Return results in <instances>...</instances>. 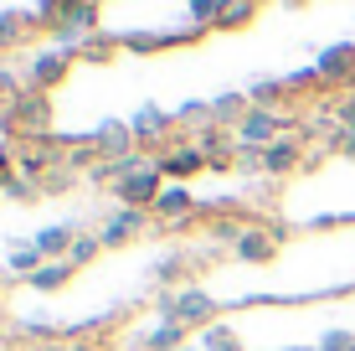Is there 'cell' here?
Listing matches in <instances>:
<instances>
[{"mask_svg":"<svg viewBox=\"0 0 355 351\" xmlns=\"http://www.w3.org/2000/svg\"><path fill=\"white\" fill-rule=\"evenodd\" d=\"M186 325H180V320H160V331H150V336H144V351H180V346H186Z\"/></svg>","mask_w":355,"mask_h":351,"instance_id":"obj_21","label":"cell"},{"mask_svg":"<svg viewBox=\"0 0 355 351\" xmlns=\"http://www.w3.org/2000/svg\"><path fill=\"white\" fill-rule=\"evenodd\" d=\"M288 93H320L324 88V78H320V67H299V72H288Z\"/></svg>","mask_w":355,"mask_h":351,"instance_id":"obj_29","label":"cell"},{"mask_svg":"<svg viewBox=\"0 0 355 351\" xmlns=\"http://www.w3.org/2000/svg\"><path fill=\"white\" fill-rule=\"evenodd\" d=\"M78 6H83V0H36V10H31V16H36V26L52 36L57 26H67V16H72Z\"/></svg>","mask_w":355,"mask_h":351,"instance_id":"obj_16","label":"cell"},{"mask_svg":"<svg viewBox=\"0 0 355 351\" xmlns=\"http://www.w3.org/2000/svg\"><path fill=\"white\" fill-rule=\"evenodd\" d=\"M284 99H288V83H284V78H258V83L248 88V104H252V108H278Z\"/></svg>","mask_w":355,"mask_h":351,"instance_id":"obj_20","label":"cell"},{"mask_svg":"<svg viewBox=\"0 0 355 351\" xmlns=\"http://www.w3.org/2000/svg\"><path fill=\"white\" fill-rule=\"evenodd\" d=\"M150 227H155V212H144V207H119V212H108V222L98 227V238H103V248H119V243H129V238L150 233Z\"/></svg>","mask_w":355,"mask_h":351,"instance_id":"obj_6","label":"cell"},{"mask_svg":"<svg viewBox=\"0 0 355 351\" xmlns=\"http://www.w3.org/2000/svg\"><path fill=\"white\" fill-rule=\"evenodd\" d=\"M216 10H222V0H186V21L201 26V31L216 26Z\"/></svg>","mask_w":355,"mask_h":351,"instance_id":"obj_26","label":"cell"},{"mask_svg":"<svg viewBox=\"0 0 355 351\" xmlns=\"http://www.w3.org/2000/svg\"><path fill=\"white\" fill-rule=\"evenodd\" d=\"M248 108H252V104H248V93H222V99H211V119H216L222 129H237Z\"/></svg>","mask_w":355,"mask_h":351,"instance_id":"obj_18","label":"cell"},{"mask_svg":"<svg viewBox=\"0 0 355 351\" xmlns=\"http://www.w3.org/2000/svg\"><path fill=\"white\" fill-rule=\"evenodd\" d=\"M0 341H6V331H0Z\"/></svg>","mask_w":355,"mask_h":351,"instance_id":"obj_37","label":"cell"},{"mask_svg":"<svg viewBox=\"0 0 355 351\" xmlns=\"http://www.w3.org/2000/svg\"><path fill=\"white\" fill-rule=\"evenodd\" d=\"M0 197H6V202H36V197H42V181H36V176H21V171H10L6 181H0Z\"/></svg>","mask_w":355,"mask_h":351,"instance_id":"obj_22","label":"cell"},{"mask_svg":"<svg viewBox=\"0 0 355 351\" xmlns=\"http://www.w3.org/2000/svg\"><path fill=\"white\" fill-rule=\"evenodd\" d=\"M278 6H299V0H278Z\"/></svg>","mask_w":355,"mask_h":351,"instance_id":"obj_35","label":"cell"},{"mask_svg":"<svg viewBox=\"0 0 355 351\" xmlns=\"http://www.w3.org/2000/svg\"><path fill=\"white\" fill-rule=\"evenodd\" d=\"M98 253H103V238H98V233H78V243H72L67 263H72V269H78V263H93Z\"/></svg>","mask_w":355,"mask_h":351,"instance_id":"obj_27","label":"cell"},{"mask_svg":"<svg viewBox=\"0 0 355 351\" xmlns=\"http://www.w3.org/2000/svg\"><path fill=\"white\" fill-rule=\"evenodd\" d=\"M201 351H242V341H237V331H232V325H206L201 331Z\"/></svg>","mask_w":355,"mask_h":351,"instance_id":"obj_24","label":"cell"},{"mask_svg":"<svg viewBox=\"0 0 355 351\" xmlns=\"http://www.w3.org/2000/svg\"><path fill=\"white\" fill-rule=\"evenodd\" d=\"M42 263H46V253L36 248V243H16V253L6 259V269H10V274H26V279H31V274L42 269Z\"/></svg>","mask_w":355,"mask_h":351,"instance_id":"obj_23","label":"cell"},{"mask_svg":"<svg viewBox=\"0 0 355 351\" xmlns=\"http://www.w3.org/2000/svg\"><path fill=\"white\" fill-rule=\"evenodd\" d=\"M320 78H324V88H350L355 83V47L350 42H335V47H324L320 52Z\"/></svg>","mask_w":355,"mask_h":351,"instance_id":"obj_9","label":"cell"},{"mask_svg":"<svg viewBox=\"0 0 355 351\" xmlns=\"http://www.w3.org/2000/svg\"><path fill=\"white\" fill-rule=\"evenodd\" d=\"M284 233H288V227L284 222H273V227H248V233H242V243L237 248H232V253H237V259L242 263H273L278 259V243H284Z\"/></svg>","mask_w":355,"mask_h":351,"instance_id":"obj_8","label":"cell"},{"mask_svg":"<svg viewBox=\"0 0 355 351\" xmlns=\"http://www.w3.org/2000/svg\"><path fill=\"white\" fill-rule=\"evenodd\" d=\"M78 57L62 52V47H46V52H36L31 63H26V88H42V93H52V88H62L67 83V72Z\"/></svg>","mask_w":355,"mask_h":351,"instance_id":"obj_4","label":"cell"},{"mask_svg":"<svg viewBox=\"0 0 355 351\" xmlns=\"http://www.w3.org/2000/svg\"><path fill=\"white\" fill-rule=\"evenodd\" d=\"M180 351H201V346H180Z\"/></svg>","mask_w":355,"mask_h":351,"instance_id":"obj_36","label":"cell"},{"mask_svg":"<svg viewBox=\"0 0 355 351\" xmlns=\"http://www.w3.org/2000/svg\"><path fill=\"white\" fill-rule=\"evenodd\" d=\"M119 52H124V36H108V31L98 36V31H93L88 42H83V52H78V57H83V63H114Z\"/></svg>","mask_w":355,"mask_h":351,"instance_id":"obj_19","label":"cell"},{"mask_svg":"<svg viewBox=\"0 0 355 351\" xmlns=\"http://www.w3.org/2000/svg\"><path fill=\"white\" fill-rule=\"evenodd\" d=\"M160 176L170 181V186H186V181L206 176V155L196 150L191 140L186 145H165V150H160Z\"/></svg>","mask_w":355,"mask_h":351,"instance_id":"obj_5","label":"cell"},{"mask_svg":"<svg viewBox=\"0 0 355 351\" xmlns=\"http://www.w3.org/2000/svg\"><path fill=\"white\" fill-rule=\"evenodd\" d=\"M206 233H211L216 243H232V248H237V243H242V233H248V227H242L237 217H211V222H206Z\"/></svg>","mask_w":355,"mask_h":351,"instance_id":"obj_28","label":"cell"},{"mask_svg":"<svg viewBox=\"0 0 355 351\" xmlns=\"http://www.w3.org/2000/svg\"><path fill=\"white\" fill-rule=\"evenodd\" d=\"M201 217V202L191 197V186H165L160 202H155V222H165L170 233H180L186 222H196Z\"/></svg>","mask_w":355,"mask_h":351,"instance_id":"obj_7","label":"cell"},{"mask_svg":"<svg viewBox=\"0 0 355 351\" xmlns=\"http://www.w3.org/2000/svg\"><path fill=\"white\" fill-rule=\"evenodd\" d=\"M252 16H258V0H222L211 31H242V26H252Z\"/></svg>","mask_w":355,"mask_h":351,"instance_id":"obj_15","label":"cell"},{"mask_svg":"<svg viewBox=\"0 0 355 351\" xmlns=\"http://www.w3.org/2000/svg\"><path fill=\"white\" fill-rule=\"evenodd\" d=\"M31 243H36V248H42V253H46V259H67V253H72V243H78V227H72V222H57V227H42V233H36V238H31Z\"/></svg>","mask_w":355,"mask_h":351,"instance_id":"obj_14","label":"cell"},{"mask_svg":"<svg viewBox=\"0 0 355 351\" xmlns=\"http://www.w3.org/2000/svg\"><path fill=\"white\" fill-rule=\"evenodd\" d=\"M72 186H78V176H72L67 165H57V171L42 176V191H46V197H62V191H72Z\"/></svg>","mask_w":355,"mask_h":351,"instance_id":"obj_31","label":"cell"},{"mask_svg":"<svg viewBox=\"0 0 355 351\" xmlns=\"http://www.w3.org/2000/svg\"><path fill=\"white\" fill-rule=\"evenodd\" d=\"M180 274H186V253H170V259H160V263H155V279H180Z\"/></svg>","mask_w":355,"mask_h":351,"instance_id":"obj_32","label":"cell"},{"mask_svg":"<svg viewBox=\"0 0 355 351\" xmlns=\"http://www.w3.org/2000/svg\"><path fill=\"white\" fill-rule=\"evenodd\" d=\"M67 279H72V263H67V259H46L26 284H31V289H42V295H52V289H67Z\"/></svg>","mask_w":355,"mask_h":351,"instance_id":"obj_17","label":"cell"},{"mask_svg":"<svg viewBox=\"0 0 355 351\" xmlns=\"http://www.w3.org/2000/svg\"><path fill=\"white\" fill-rule=\"evenodd\" d=\"M46 135H57L52 129V93L21 88L16 99L0 108V140L21 145V140H46Z\"/></svg>","mask_w":355,"mask_h":351,"instance_id":"obj_1","label":"cell"},{"mask_svg":"<svg viewBox=\"0 0 355 351\" xmlns=\"http://www.w3.org/2000/svg\"><path fill=\"white\" fill-rule=\"evenodd\" d=\"M170 124H175V114H165V108H155V104H144L139 114L129 119L134 145H139V150H155V145H165V140H170Z\"/></svg>","mask_w":355,"mask_h":351,"instance_id":"obj_10","label":"cell"},{"mask_svg":"<svg viewBox=\"0 0 355 351\" xmlns=\"http://www.w3.org/2000/svg\"><path fill=\"white\" fill-rule=\"evenodd\" d=\"M299 165H304V140L299 135H284V140H278V145H268V150H263V176H293V171H299Z\"/></svg>","mask_w":355,"mask_h":351,"instance_id":"obj_11","label":"cell"},{"mask_svg":"<svg viewBox=\"0 0 355 351\" xmlns=\"http://www.w3.org/2000/svg\"><path fill=\"white\" fill-rule=\"evenodd\" d=\"M160 316L180 320L186 331H206V325H216V300L206 289H170L160 300Z\"/></svg>","mask_w":355,"mask_h":351,"instance_id":"obj_2","label":"cell"},{"mask_svg":"<svg viewBox=\"0 0 355 351\" xmlns=\"http://www.w3.org/2000/svg\"><path fill=\"white\" fill-rule=\"evenodd\" d=\"M31 26H36V16H31V10H21V6H6V10H0V52L21 47V36H26Z\"/></svg>","mask_w":355,"mask_h":351,"instance_id":"obj_13","label":"cell"},{"mask_svg":"<svg viewBox=\"0 0 355 351\" xmlns=\"http://www.w3.org/2000/svg\"><path fill=\"white\" fill-rule=\"evenodd\" d=\"M320 351H355V336L350 331H324L320 336Z\"/></svg>","mask_w":355,"mask_h":351,"instance_id":"obj_33","label":"cell"},{"mask_svg":"<svg viewBox=\"0 0 355 351\" xmlns=\"http://www.w3.org/2000/svg\"><path fill=\"white\" fill-rule=\"evenodd\" d=\"M175 124H196V135H201V129H211L216 119H211V104H180L175 108ZM191 135V140H196Z\"/></svg>","mask_w":355,"mask_h":351,"instance_id":"obj_25","label":"cell"},{"mask_svg":"<svg viewBox=\"0 0 355 351\" xmlns=\"http://www.w3.org/2000/svg\"><path fill=\"white\" fill-rule=\"evenodd\" d=\"M93 145L103 150V161H124V155L139 150V145H134V129L119 124V119H103V124L93 129Z\"/></svg>","mask_w":355,"mask_h":351,"instance_id":"obj_12","label":"cell"},{"mask_svg":"<svg viewBox=\"0 0 355 351\" xmlns=\"http://www.w3.org/2000/svg\"><path fill=\"white\" fill-rule=\"evenodd\" d=\"M232 171H242V176H263V150H258V145H237V161H232Z\"/></svg>","mask_w":355,"mask_h":351,"instance_id":"obj_30","label":"cell"},{"mask_svg":"<svg viewBox=\"0 0 355 351\" xmlns=\"http://www.w3.org/2000/svg\"><path fill=\"white\" fill-rule=\"evenodd\" d=\"M170 186V181L160 176V161H150L144 171H134V176H124L114 186V202L119 207H144V212H155V202H160V191Z\"/></svg>","mask_w":355,"mask_h":351,"instance_id":"obj_3","label":"cell"},{"mask_svg":"<svg viewBox=\"0 0 355 351\" xmlns=\"http://www.w3.org/2000/svg\"><path fill=\"white\" fill-rule=\"evenodd\" d=\"M21 93V78H16V67H0V108H6L10 99Z\"/></svg>","mask_w":355,"mask_h":351,"instance_id":"obj_34","label":"cell"}]
</instances>
